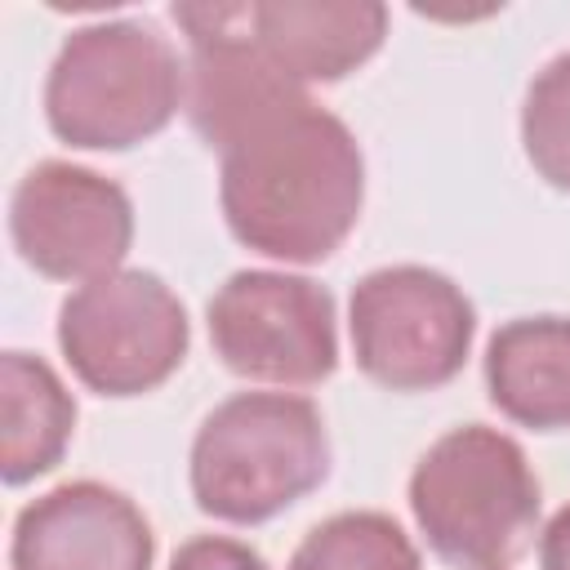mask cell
<instances>
[{
    "mask_svg": "<svg viewBox=\"0 0 570 570\" xmlns=\"http://www.w3.org/2000/svg\"><path fill=\"white\" fill-rule=\"evenodd\" d=\"M347 338L356 370L383 392H436L472 356L476 307L445 272L423 263L374 267L352 285Z\"/></svg>",
    "mask_w": 570,
    "mask_h": 570,
    "instance_id": "8992f818",
    "label": "cell"
},
{
    "mask_svg": "<svg viewBox=\"0 0 570 570\" xmlns=\"http://www.w3.org/2000/svg\"><path fill=\"white\" fill-rule=\"evenodd\" d=\"M539 570H570V503L539 530Z\"/></svg>",
    "mask_w": 570,
    "mask_h": 570,
    "instance_id": "2e32d148",
    "label": "cell"
},
{
    "mask_svg": "<svg viewBox=\"0 0 570 570\" xmlns=\"http://www.w3.org/2000/svg\"><path fill=\"white\" fill-rule=\"evenodd\" d=\"M209 347L227 374L263 387H316L338 370L334 294L298 272H232L205 303Z\"/></svg>",
    "mask_w": 570,
    "mask_h": 570,
    "instance_id": "52a82bcc",
    "label": "cell"
},
{
    "mask_svg": "<svg viewBox=\"0 0 570 570\" xmlns=\"http://www.w3.org/2000/svg\"><path fill=\"white\" fill-rule=\"evenodd\" d=\"M379 0H245V27L258 53L294 85H338L387 40Z\"/></svg>",
    "mask_w": 570,
    "mask_h": 570,
    "instance_id": "30bf717a",
    "label": "cell"
},
{
    "mask_svg": "<svg viewBox=\"0 0 570 570\" xmlns=\"http://www.w3.org/2000/svg\"><path fill=\"white\" fill-rule=\"evenodd\" d=\"M521 151L548 187L570 191V49L552 53L525 85Z\"/></svg>",
    "mask_w": 570,
    "mask_h": 570,
    "instance_id": "5bb4252c",
    "label": "cell"
},
{
    "mask_svg": "<svg viewBox=\"0 0 570 570\" xmlns=\"http://www.w3.org/2000/svg\"><path fill=\"white\" fill-rule=\"evenodd\" d=\"M76 436V396L58 370L9 347L0 356V481L9 490L53 472Z\"/></svg>",
    "mask_w": 570,
    "mask_h": 570,
    "instance_id": "7c38bea8",
    "label": "cell"
},
{
    "mask_svg": "<svg viewBox=\"0 0 570 570\" xmlns=\"http://www.w3.org/2000/svg\"><path fill=\"white\" fill-rule=\"evenodd\" d=\"M187 98V58L142 18L76 27L45 76L49 134L76 151H134L169 129Z\"/></svg>",
    "mask_w": 570,
    "mask_h": 570,
    "instance_id": "277c9868",
    "label": "cell"
},
{
    "mask_svg": "<svg viewBox=\"0 0 570 570\" xmlns=\"http://www.w3.org/2000/svg\"><path fill=\"white\" fill-rule=\"evenodd\" d=\"M405 499L432 557L454 570H508L534 543L543 512L521 441L490 423L436 436L419 454Z\"/></svg>",
    "mask_w": 570,
    "mask_h": 570,
    "instance_id": "3957f363",
    "label": "cell"
},
{
    "mask_svg": "<svg viewBox=\"0 0 570 570\" xmlns=\"http://www.w3.org/2000/svg\"><path fill=\"white\" fill-rule=\"evenodd\" d=\"M285 570H423V561L396 517L352 508L316 521L298 539Z\"/></svg>",
    "mask_w": 570,
    "mask_h": 570,
    "instance_id": "4fadbf2b",
    "label": "cell"
},
{
    "mask_svg": "<svg viewBox=\"0 0 570 570\" xmlns=\"http://www.w3.org/2000/svg\"><path fill=\"white\" fill-rule=\"evenodd\" d=\"M142 508L107 481H62L13 517L9 570H151Z\"/></svg>",
    "mask_w": 570,
    "mask_h": 570,
    "instance_id": "9c48e42d",
    "label": "cell"
},
{
    "mask_svg": "<svg viewBox=\"0 0 570 570\" xmlns=\"http://www.w3.org/2000/svg\"><path fill=\"white\" fill-rule=\"evenodd\" d=\"M169 570H272L249 543L227 534H196L174 548Z\"/></svg>",
    "mask_w": 570,
    "mask_h": 570,
    "instance_id": "9a60e30c",
    "label": "cell"
},
{
    "mask_svg": "<svg viewBox=\"0 0 570 570\" xmlns=\"http://www.w3.org/2000/svg\"><path fill=\"white\" fill-rule=\"evenodd\" d=\"M58 352L107 401L147 396L169 383L191 347V321L183 298L142 267H120L76 285L58 303Z\"/></svg>",
    "mask_w": 570,
    "mask_h": 570,
    "instance_id": "5b68a950",
    "label": "cell"
},
{
    "mask_svg": "<svg viewBox=\"0 0 570 570\" xmlns=\"http://www.w3.org/2000/svg\"><path fill=\"white\" fill-rule=\"evenodd\" d=\"M218 209L227 232L263 258L325 263L361 223L365 151L347 120L303 94L218 151Z\"/></svg>",
    "mask_w": 570,
    "mask_h": 570,
    "instance_id": "6da1fadb",
    "label": "cell"
},
{
    "mask_svg": "<svg viewBox=\"0 0 570 570\" xmlns=\"http://www.w3.org/2000/svg\"><path fill=\"white\" fill-rule=\"evenodd\" d=\"M9 240L45 281H98L125 267L134 245L129 191L76 160L31 165L9 196Z\"/></svg>",
    "mask_w": 570,
    "mask_h": 570,
    "instance_id": "ba28073f",
    "label": "cell"
},
{
    "mask_svg": "<svg viewBox=\"0 0 570 570\" xmlns=\"http://www.w3.org/2000/svg\"><path fill=\"white\" fill-rule=\"evenodd\" d=\"M490 405L530 432L570 428V316L539 312L503 321L481 356Z\"/></svg>",
    "mask_w": 570,
    "mask_h": 570,
    "instance_id": "8fae6325",
    "label": "cell"
},
{
    "mask_svg": "<svg viewBox=\"0 0 570 570\" xmlns=\"http://www.w3.org/2000/svg\"><path fill=\"white\" fill-rule=\"evenodd\" d=\"M334 445L316 401L298 392H232L187 450V485L223 525H267L325 485Z\"/></svg>",
    "mask_w": 570,
    "mask_h": 570,
    "instance_id": "7a4b0ae2",
    "label": "cell"
}]
</instances>
